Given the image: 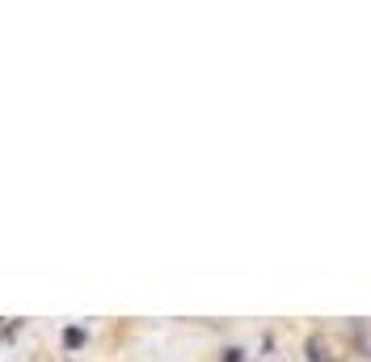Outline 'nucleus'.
<instances>
[{"label":"nucleus","instance_id":"1","mask_svg":"<svg viewBox=\"0 0 371 362\" xmlns=\"http://www.w3.org/2000/svg\"><path fill=\"white\" fill-rule=\"evenodd\" d=\"M63 346L68 350H80L84 346V329H63Z\"/></svg>","mask_w":371,"mask_h":362},{"label":"nucleus","instance_id":"2","mask_svg":"<svg viewBox=\"0 0 371 362\" xmlns=\"http://www.w3.org/2000/svg\"><path fill=\"white\" fill-rule=\"evenodd\" d=\"M241 358H245L241 350H224V362H241Z\"/></svg>","mask_w":371,"mask_h":362}]
</instances>
